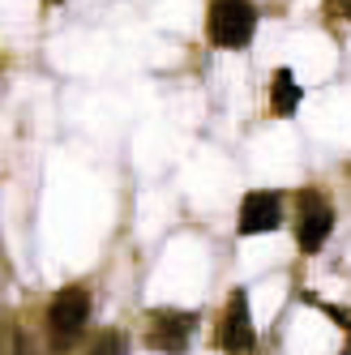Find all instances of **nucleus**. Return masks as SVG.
Here are the masks:
<instances>
[{
  "label": "nucleus",
  "instance_id": "9d476101",
  "mask_svg": "<svg viewBox=\"0 0 351 355\" xmlns=\"http://www.w3.org/2000/svg\"><path fill=\"white\" fill-rule=\"evenodd\" d=\"M9 355H35V351H31V343L22 338L17 329H9Z\"/></svg>",
  "mask_w": 351,
  "mask_h": 355
},
{
  "label": "nucleus",
  "instance_id": "20e7f679",
  "mask_svg": "<svg viewBox=\"0 0 351 355\" xmlns=\"http://www.w3.org/2000/svg\"><path fill=\"white\" fill-rule=\"evenodd\" d=\"M219 347L228 355H253L257 351V329H253V313H248V295L236 287L228 295V309L219 321Z\"/></svg>",
  "mask_w": 351,
  "mask_h": 355
},
{
  "label": "nucleus",
  "instance_id": "f257e3e1",
  "mask_svg": "<svg viewBox=\"0 0 351 355\" xmlns=\"http://www.w3.org/2000/svg\"><path fill=\"white\" fill-rule=\"evenodd\" d=\"M86 325H90V291L78 283L56 291V300L47 304V338H52V351L65 355L69 347H78Z\"/></svg>",
  "mask_w": 351,
  "mask_h": 355
},
{
  "label": "nucleus",
  "instance_id": "1a4fd4ad",
  "mask_svg": "<svg viewBox=\"0 0 351 355\" xmlns=\"http://www.w3.org/2000/svg\"><path fill=\"white\" fill-rule=\"evenodd\" d=\"M325 13H330V17H343V21H351V0H325Z\"/></svg>",
  "mask_w": 351,
  "mask_h": 355
},
{
  "label": "nucleus",
  "instance_id": "6e6552de",
  "mask_svg": "<svg viewBox=\"0 0 351 355\" xmlns=\"http://www.w3.org/2000/svg\"><path fill=\"white\" fill-rule=\"evenodd\" d=\"M86 355H124V338L116 334V329H103V334H94Z\"/></svg>",
  "mask_w": 351,
  "mask_h": 355
},
{
  "label": "nucleus",
  "instance_id": "0eeeda50",
  "mask_svg": "<svg viewBox=\"0 0 351 355\" xmlns=\"http://www.w3.org/2000/svg\"><path fill=\"white\" fill-rule=\"evenodd\" d=\"M296 107H300L296 73H291V69H274V82H270V112H274V116H291Z\"/></svg>",
  "mask_w": 351,
  "mask_h": 355
},
{
  "label": "nucleus",
  "instance_id": "7ed1b4c3",
  "mask_svg": "<svg viewBox=\"0 0 351 355\" xmlns=\"http://www.w3.org/2000/svg\"><path fill=\"white\" fill-rule=\"evenodd\" d=\"M330 232H334V206L317 189H300V197H296V244L305 252H321Z\"/></svg>",
  "mask_w": 351,
  "mask_h": 355
},
{
  "label": "nucleus",
  "instance_id": "39448f33",
  "mask_svg": "<svg viewBox=\"0 0 351 355\" xmlns=\"http://www.w3.org/2000/svg\"><path fill=\"white\" fill-rule=\"evenodd\" d=\"M197 329V317L193 313H180V309H155L150 313V329H146V343L163 351V355H185L189 351V338Z\"/></svg>",
  "mask_w": 351,
  "mask_h": 355
},
{
  "label": "nucleus",
  "instance_id": "f03ea898",
  "mask_svg": "<svg viewBox=\"0 0 351 355\" xmlns=\"http://www.w3.org/2000/svg\"><path fill=\"white\" fill-rule=\"evenodd\" d=\"M257 31V9L248 0H214L206 13V35L214 47H244Z\"/></svg>",
  "mask_w": 351,
  "mask_h": 355
},
{
  "label": "nucleus",
  "instance_id": "423d86ee",
  "mask_svg": "<svg viewBox=\"0 0 351 355\" xmlns=\"http://www.w3.org/2000/svg\"><path fill=\"white\" fill-rule=\"evenodd\" d=\"M283 227V197L257 189V193H244L240 201V236H266V232H279Z\"/></svg>",
  "mask_w": 351,
  "mask_h": 355
}]
</instances>
